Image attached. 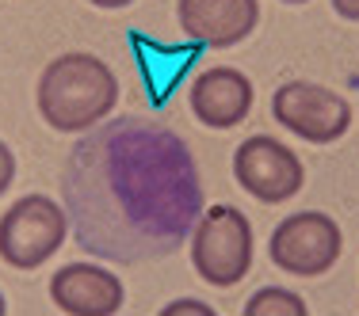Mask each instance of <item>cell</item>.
Instances as JSON below:
<instances>
[{
    "mask_svg": "<svg viewBox=\"0 0 359 316\" xmlns=\"http://www.w3.org/2000/svg\"><path fill=\"white\" fill-rule=\"evenodd\" d=\"M62 194L76 244L111 263H153L180 252L203 213L187 145L138 115L92 126L73 145Z\"/></svg>",
    "mask_w": 359,
    "mask_h": 316,
    "instance_id": "1",
    "label": "cell"
},
{
    "mask_svg": "<svg viewBox=\"0 0 359 316\" xmlns=\"http://www.w3.org/2000/svg\"><path fill=\"white\" fill-rule=\"evenodd\" d=\"M118 103V80L100 57L62 54L39 76V110L54 130L73 134L107 118Z\"/></svg>",
    "mask_w": 359,
    "mask_h": 316,
    "instance_id": "2",
    "label": "cell"
},
{
    "mask_svg": "<svg viewBox=\"0 0 359 316\" xmlns=\"http://www.w3.org/2000/svg\"><path fill=\"white\" fill-rule=\"evenodd\" d=\"M195 271L210 286H233L249 275L252 263V225L233 206H210L191 236Z\"/></svg>",
    "mask_w": 359,
    "mask_h": 316,
    "instance_id": "3",
    "label": "cell"
},
{
    "mask_svg": "<svg viewBox=\"0 0 359 316\" xmlns=\"http://www.w3.org/2000/svg\"><path fill=\"white\" fill-rule=\"evenodd\" d=\"M65 240V210L46 194H27L0 217V259L35 271Z\"/></svg>",
    "mask_w": 359,
    "mask_h": 316,
    "instance_id": "4",
    "label": "cell"
},
{
    "mask_svg": "<svg viewBox=\"0 0 359 316\" xmlns=\"http://www.w3.org/2000/svg\"><path fill=\"white\" fill-rule=\"evenodd\" d=\"M268 255L287 275H325L340 255V229L329 213H290L271 229Z\"/></svg>",
    "mask_w": 359,
    "mask_h": 316,
    "instance_id": "5",
    "label": "cell"
},
{
    "mask_svg": "<svg viewBox=\"0 0 359 316\" xmlns=\"http://www.w3.org/2000/svg\"><path fill=\"white\" fill-rule=\"evenodd\" d=\"M271 115L290 134H298L302 141H313V145H329L344 138V130L352 126V107H348L344 96L306 80L283 84L271 96Z\"/></svg>",
    "mask_w": 359,
    "mask_h": 316,
    "instance_id": "6",
    "label": "cell"
},
{
    "mask_svg": "<svg viewBox=\"0 0 359 316\" xmlns=\"http://www.w3.org/2000/svg\"><path fill=\"white\" fill-rule=\"evenodd\" d=\"M233 172H237V183L260 202L294 199L302 179H306L302 160H298L283 141L264 138V134L241 141V149L233 152Z\"/></svg>",
    "mask_w": 359,
    "mask_h": 316,
    "instance_id": "7",
    "label": "cell"
},
{
    "mask_svg": "<svg viewBox=\"0 0 359 316\" xmlns=\"http://www.w3.org/2000/svg\"><path fill=\"white\" fill-rule=\"evenodd\" d=\"M260 20L256 0H180V31L199 46H237Z\"/></svg>",
    "mask_w": 359,
    "mask_h": 316,
    "instance_id": "8",
    "label": "cell"
},
{
    "mask_svg": "<svg viewBox=\"0 0 359 316\" xmlns=\"http://www.w3.org/2000/svg\"><path fill=\"white\" fill-rule=\"evenodd\" d=\"M50 297L57 309L76 313V316H107L123 309V282L107 275L104 267L88 263H69L50 282Z\"/></svg>",
    "mask_w": 359,
    "mask_h": 316,
    "instance_id": "9",
    "label": "cell"
},
{
    "mask_svg": "<svg viewBox=\"0 0 359 316\" xmlns=\"http://www.w3.org/2000/svg\"><path fill=\"white\" fill-rule=\"evenodd\" d=\"M252 107V80L237 69H207L195 76L191 84V110L199 122L215 126V130H229L237 126Z\"/></svg>",
    "mask_w": 359,
    "mask_h": 316,
    "instance_id": "10",
    "label": "cell"
},
{
    "mask_svg": "<svg viewBox=\"0 0 359 316\" xmlns=\"http://www.w3.org/2000/svg\"><path fill=\"white\" fill-rule=\"evenodd\" d=\"M306 316V305L302 297H294L290 289H260V294L249 297V305H245V316Z\"/></svg>",
    "mask_w": 359,
    "mask_h": 316,
    "instance_id": "11",
    "label": "cell"
},
{
    "mask_svg": "<svg viewBox=\"0 0 359 316\" xmlns=\"http://www.w3.org/2000/svg\"><path fill=\"white\" fill-rule=\"evenodd\" d=\"M12 175H15V157H12V149H8L4 141H0V194L8 191V183H12Z\"/></svg>",
    "mask_w": 359,
    "mask_h": 316,
    "instance_id": "12",
    "label": "cell"
},
{
    "mask_svg": "<svg viewBox=\"0 0 359 316\" xmlns=\"http://www.w3.org/2000/svg\"><path fill=\"white\" fill-rule=\"evenodd\" d=\"M172 313H203V316H207L210 309H207V305H199V301H176V305H168V309H165V316H172Z\"/></svg>",
    "mask_w": 359,
    "mask_h": 316,
    "instance_id": "13",
    "label": "cell"
},
{
    "mask_svg": "<svg viewBox=\"0 0 359 316\" xmlns=\"http://www.w3.org/2000/svg\"><path fill=\"white\" fill-rule=\"evenodd\" d=\"M332 8H337V15H344V20H359V0H332Z\"/></svg>",
    "mask_w": 359,
    "mask_h": 316,
    "instance_id": "14",
    "label": "cell"
},
{
    "mask_svg": "<svg viewBox=\"0 0 359 316\" xmlns=\"http://www.w3.org/2000/svg\"><path fill=\"white\" fill-rule=\"evenodd\" d=\"M96 8H126V4H134V0H92Z\"/></svg>",
    "mask_w": 359,
    "mask_h": 316,
    "instance_id": "15",
    "label": "cell"
},
{
    "mask_svg": "<svg viewBox=\"0 0 359 316\" xmlns=\"http://www.w3.org/2000/svg\"><path fill=\"white\" fill-rule=\"evenodd\" d=\"M287 4H306V0H287Z\"/></svg>",
    "mask_w": 359,
    "mask_h": 316,
    "instance_id": "16",
    "label": "cell"
},
{
    "mask_svg": "<svg viewBox=\"0 0 359 316\" xmlns=\"http://www.w3.org/2000/svg\"><path fill=\"white\" fill-rule=\"evenodd\" d=\"M0 313H4V297H0Z\"/></svg>",
    "mask_w": 359,
    "mask_h": 316,
    "instance_id": "17",
    "label": "cell"
}]
</instances>
